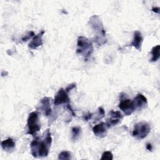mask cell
<instances>
[{
  "mask_svg": "<svg viewBox=\"0 0 160 160\" xmlns=\"http://www.w3.org/2000/svg\"><path fill=\"white\" fill-rule=\"evenodd\" d=\"M52 143V137L49 129H46L42 137H38L33 139L31 144V152L35 158L47 157Z\"/></svg>",
  "mask_w": 160,
  "mask_h": 160,
  "instance_id": "1",
  "label": "cell"
},
{
  "mask_svg": "<svg viewBox=\"0 0 160 160\" xmlns=\"http://www.w3.org/2000/svg\"><path fill=\"white\" fill-rule=\"evenodd\" d=\"M94 32V41L99 46L104 44L107 41L106 31L100 18L97 15H92L88 21Z\"/></svg>",
  "mask_w": 160,
  "mask_h": 160,
  "instance_id": "2",
  "label": "cell"
},
{
  "mask_svg": "<svg viewBox=\"0 0 160 160\" xmlns=\"http://www.w3.org/2000/svg\"><path fill=\"white\" fill-rule=\"evenodd\" d=\"M93 45L92 42L84 36H79L77 41L76 52L84 58H89L93 52Z\"/></svg>",
  "mask_w": 160,
  "mask_h": 160,
  "instance_id": "3",
  "label": "cell"
},
{
  "mask_svg": "<svg viewBox=\"0 0 160 160\" xmlns=\"http://www.w3.org/2000/svg\"><path fill=\"white\" fill-rule=\"evenodd\" d=\"M150 130V126L147 122H139L134 125L132 132V136L138 140H141L148 136Z\"/></svg>",
  "mask_w": 160,
  "mask_h": 160,
  "instance_id": "4",
  "label": "cell"
},
{
  "mask_svg": "<svg viewBox=\"0 0 160 160\" xmlns=\"http://www.w3.org/2000/svg\"><path fill=\"white\" fill-rule=\"evenodd\" d=\"M27 126L28 134L33 136L40 130L41 124L39 122L38 114L37 113V112L33 111L29 113L27 121Z\"/></svg>",
  "mask_w": 160,
  "mask_h": 160,
  "instance_id": "5",
  "label": "cell"
},
{
  "mask_svg": "<svg viewBox=\"0 0 160 160\" xmlns=\"http://www.w3.org/2000/svg\"><path fill=\"white\" fill-rule=\"evenodd\" d=\"M122 118H123V116L120 111H114L113 110L110 111L109 112L108 118H107V121L106 122L107 127L109 128L116 126V124L121 122Z\"/></svg>",
  "mask_w": 160,
  "mask_h": 160,
  "instance_id": "6",
  "label": "cell"
},
{
  "mask_svg": "<svg viewBox=\"0 0 160 160\" xmlns=\"http://www.w3.org/2000/svg\"><path fill=\"white\" fill-rule=\"evenodd\" d=\"M70 102L69 98L68 95V92L63 88H61L56 94L54 98V106H59L63 104H68Z\"/></svg>",
  "mask_w": 160,
  "mask_h": 160,
  "instance_id": "7",
  "label": "cell"
},
{
  "mask_svg": "<svg viewBox=\"0 0 160 160\" xmlns=\"http://www.w3.org/2000/svg\"><path fill=\"white\" fill-rule=\"evenodd\" d=\"M51 99L48 97H44L40 100L39 105L37 109L41 111L44 116H50L52 114V109L51 108Z\"/></svg>",
  "mask_w": 160,
  "mask_h": 160,
  "instance_id": "8",
  "label": "cell"
},
{
  "mask_svg": "<svg viewBox=\"0 0 160 160\" xmlns=\"http://www.w3.org/2000/svg\"><path fill=\"white\" fill-rule=\"evenodd\" d=\"M119 108L124 112V115L126 116L131 115L135 110L133 101L129 99L122 100L119 104Z\"/></svg>",
  "mask_w": 160,
  "mask_h": 160,
  "instance_id": "9",
  "label": "cell"
},
{
  "mask_svg": "<svg viewBox=\"0 0 160 160\" xmlns=\"http://www.w3.org/2000/svg\"><path fill=\"white\" fill-rule=\"evenodd\" d=\"M107 128L108 127L106 126V124L102 122L99 124L95 125L92 128V131L96 136L102 138H104L107 134Z\"/></svg>",
  "mask_w": 160,
  "mask_h": 160,
  "instance_id": "10",
  "label": "cell"
},
{
  "mask_svg": "<svg viewBox=\"0 0 160 160\" xmlns=\"http://www.w3.org/2000/svg\"><path fill=\"white\" fill-rule=\"evenodd\" d=\"M44 31L42 30L36 35H34L28 44V47L32 49H36L38 47L42 45V36Z\"/></svg>",
  "mask_w": 160,
  "mask_h": 160,
  "instance_id": "11",
  "label": "cell"
},
{
  "mask_svg": "<svg viewBox=\"0 0 160 160\" xmlns=\"http://www.w3.org/2000/svg\"><path fill=\"white\" fill-rule=\"evenodd\" d=\"M135 109L141 110L146 108L148 105V101L146 98L142 94H138L132 101Z\"/></svg>",
  "mask_w": 160,
  "mask_h": 160,
  "instance_id": "12",
  "label": "cell"
},
{
  "mask_svg": "<svg viewBox=\"0 0 160 160\" xmlns=\"http://www.w3.org/2000/svg\"><path fill=\"white\" fill-rule=\"evenodd\" d=\"M143 41V38L141 32L139 31H136L134 32V38L132 42L129 45V46L134 47L137 50L141 51V46Z\"/></svg>",
  "mask_w": 160,
  "mask_h": 160,
  "instance_id": "13",
  "label": "cell"
},
{
  "mask_svg": "<svg viewBox=\"0 0 160 160\" xmlns=\"http://www.w3.org/2000/svg\"><path fill=\"white\" fill-rule=\"evenodd\" d=\"M1 147L2 148L8 152H9L14 149L15 148V142L12 138H8L1 142Z\"/></svg>",
  "mask_w": 160,
  "mask_h": 160,
  "instance_id": "14",
  "label": "cell"
},
{
  "mask_svg": "<svg viewBox=\"0 0 160 160\" xmlns=\"http://www.w3.org/2000/svg\"><path fill=\"white\" fill-rule=\"evenodd\" d=\"M159 50H160V46L159 45H156V46H154L152 48V49H151L152 58L150 60L151 62H156L159 59V56H160Z\"/></svg>",
  "mask_w": 160,
  "mask_h": 160,
  "instance_id": "15",
  "label": "cell"
},
{
  "mask_svg": "<svg viewBox=\"0 0 160 160\" xmlns=\"http://www.w3.org/2000/svg\"><path fill=\"white\" fill-rule=\"evenodd\" d=\"M81 129L79 127H73L71 129L72 132V139L76 141L79 136L81 134Z\"/></svg>",
  "mask_w": 160,
  "mask_h": 160,
  "instance_id": "16",
  "label": "cell"
},
{
  "mask_svg": "<svg viewBox=\"0 0 160 160\" xmlns=\"http://www.w3.org/2000/svg\"><path fill=\"white\" fill-rule=\"evenodd\" d=\"M58 159L61 160H66V159H71V154L69 151H64L60 152L58 155Z\"/></svg>",
  "mask_w": 160,
  "mask_h": 160,
  "instance_id": "17",
  "label": "cell"
},
{
  "mask_svg": "<svg viewBox=\"0 0 160 160\" xmlns=\"http://www.w3.org/2000/svg\"><path fill=\"white\" fill-rule=\"evenodd\" d=\"M98 111L97 115L96 116V118L94 119V120H96V121L100 120L101 119L104 118V115H105V112H104V109L102 108L99 107V108H98Z\"/></svg>",
  "mask_w": 160,
  "mask_h": 160,
  "instance_id": "18",
  "label": "cell"
},
{
  "mask_svg": "<svg viewBox=\"0 0 160 160\" xmlns=\"http://www.w3.org/2000/svg\"><path fill=\"white\" fill-rule=\"evenodd\" d=\"M112 159H113V155L111 151L104 152L101 158V160H112Z\"/></svg>",
  "mask_w": 160,
  "mask_h": 160,
  "instance_id": "19",
  "label": "cell"
},
{
  "mask_svg": "<svg viewBox=\"0 0 160 160\" xmlns=\"http://www.w3.org/2000/svg\"><path fill=\"white\" fill-rule=\"evenodd\" d=\"M34 36V32L30 31V32H29V33H28V35H26L25 37H24V38H22V40L24 41H27L28 39H29V38H31V37H32V36Z\"/></svg>",
  "mask_w": 160,
  "mask_h": 160,
  "instance_id": "20",
  "label": "cell"
},
{
  "mask_svg": "<svg viewBox=\"0 0 160 160\" xmlns=\"http://www.w3.org/2000/svg\"><path fill=\"white\" fill-rule=\"evenodd\" d=\"M76 86V83H72V84H69V85L68 86V87L66 88L65 90H66V91L67 92H69L71 90H72V89L75 88Z\"/></svg>",
  "mask_w": 160,
  "mask_h": 160,
  "instance_id": "21",
  "label": "cell"
},
{
  "mask_svg": "<svg viewBox=\"0 0 160 160\" xmlns=\"http://www.w3.org/2000/svg\"><path fill=\"white\" fill-rule=\"evenodd\" d=\"M92 116H93V114H92V113H88V114H84V116H83V119L84 120V121H89V120H90V119H92Z\"/></svg>",
  "mask_w": 160,
  "mask_h": 160,
  "instance_id": "22",
  "label": "cell"
},
{
  "mask_svg": "<svg viewBox=\"0 0 160 160\" xmlns=\"http://www.w3.org/2000/svg\"><path fill=\"white\" fill-rule=\"evenodd\" d=\"M152 11L156 13H159V8L158 7H155V8H152Z\"/></svg>",
  "mask_w": 160,
  "mask_h": 160,
  "instance_id": "23",
  "label": "cell"
},
{
  "mask_svg": "<svg viewBox=\"0 0 160 160\" xmlns=\"http://www.w3.org/2000/svg\"><path fill=\"white\" fill-rule=\"evenodd\" d=\"M146 148L149 151H151L152 150V145L150 143H148L146 144Z\"/></svg>",
  "mask_w": 160,
  "mask_h": 160,
  "instance_id": "24",
  "label": "cell"
}]
</instances>
